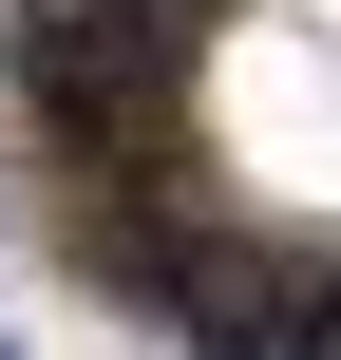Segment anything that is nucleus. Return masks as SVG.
<instances>
[{
  "mask_svg": "<svg viewBox=\"0 0 341 360\" xmlns=\"http://www.w3.org/2000/svg\"><path fill=\"white\" fill-rule=\"evenodd\" d=\"M0 76L38 95V133H57L76 171H114V152L171 114V19H152V0H19V19H0Z\"/></svg>",
  "mask_w": 341,
  "mask_h": 360,
  "instance_id": "obj_1",
  "label": "nucleus"
}]
</instances>
